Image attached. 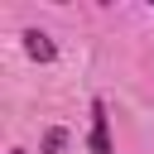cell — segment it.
Instances as JSON below:
<instances>
[{"label": "cell", "instance_id": "cell-4", "mask_svg": "<svg viewBox=\"0 0 154 154\" xmlns=\"http://www.w3.org/2000/svg\"><path fill=\"white\" fill-rule=\"evenodd\" d=\"M10 154H29V149H24V144H14V149H10Z\"/></svg>", "mask_w": 154, "mask_h": 154}, {"label": "cell", "instance_id": "cell-3", "mask_svg": "<svg viewBox=\"0 0 154 154\" xmlns=\"http://www.w3.org/2000/svg\"><path fill=\"white\" fill-rule=\"evenodd\" d=\"M67 144H72V130H67V125H48L43 140H38V154H63Z\"/></svg>", "mask_w": 154, "mask_h": 154}, {"label": "cell", "instance_id": "cell-1", "mask_svg": "<svg viewBox=\"0 0 154 154\" xmlns=\"http://www.w3.org/2000/svg\"><path fill=\"white\" fill-rule=\"evenodd\" d=\"M87 116H91V125H87V149H91V154H116V144H111V111H106V96H91V101H87Z\"/></svg>", "mask_w": 154, "mask_h": 154}, {"label": "cell", "instance_id": "cell-2", "mask_svg": "<svg viewBox=\"0 0 154 154\" xmlns=\"http://www.w3.org/2000/svg\"><path fill=\"white\" fill-rule=\"evenodd\" d=\"M19 48H24V58H29V63H43V67H48V63H58V43H53L38 24L19 29Z\"/></svg>", "mask_w": 154, "mask_h": 154}, {"label": "cell", "instance_id": "cell-5", "mask_svg": "<svg viewBox=\"0 0 154 154\" xmlns=\"http://www.w3.org/2000/svg\"><path fill=\"white\" fill-rule=\"evenodd\" d=\"M149 5H154V0H149Z\"/></svg>", "mask_w": 154, "mask_h": 154}]
</instances>
